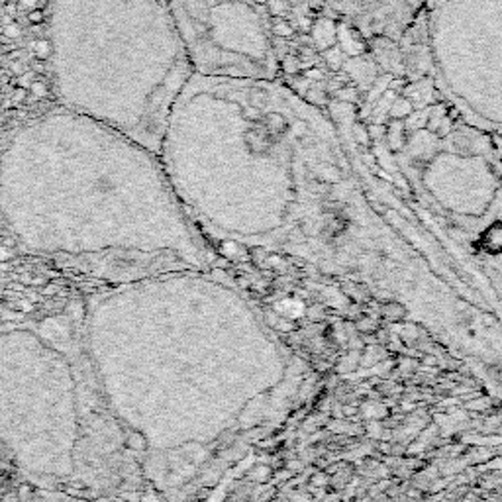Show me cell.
<instances>
[{"mask_svg": "<svg viewBox=\"0 0 502 502\" xmlns=\"http://www.w3.org/2000/svg\"><path fill=\"white\" fill-rule=\"evenodd\" d=\"M0 446L32 481L75 467V386L50 324L0 326Z\"/></svg>", "mask_w": 502, "mask_h": 502, "instance_id": "obj_1", "label": "cell"}, {"mask_svg": "<svg viewBox=\"0 0 502 502\" xmlns=\"http://www.w3.org/2000/svg\"><path fill=\"white\" fill-rule=\"evenodd\" d=\"M373 53L377 63L385 69L388 75H402L404 73V65H402V55L397 43H393V39L388 38H377L373 41Z\"/></svg>", "mask_w": 502, "mask_h": 502, "instance_id": "obj_2", "label": "cell"}, {"mask_svg": "<svg viewBox=\"0 0 502 502\" xmlns=\"http://www.w3.org/2000/svg\"><path fill=\"white\" fill-rule=\"evenodd\" d=\"M404 98H408L412 106H418V108H424V104H430V101L434 98V85L432 81H424V79H418L414 81L412 85H408L406 89L402 90Z\"/></svg>", "mask_w": 502, "mask_h": 502, "instance_id": "obj_3", "label": "cell"}, {"mask_svg": "<svg viewBox=\"0 0 502 502\" xmlns=\"http://www.w3.org/2000/svg\"><path fill=\"white\" fill-rule=\"evenodd\" d=\"M310 32H312V45H316V50H328V48H332L334 45L335 38V26L328 20V18H320L316 24H312L310 28Z\"/></svg>", "mask_w": 502, "mask_h": 502, "instance_id": "obj_4", "label": "cell"}, {"mask_svg": "<svg viewBox=\"0 0 502 502\" xmlns=\"http://www.w3.org/2000/svg\"><path fill=\"white\" fill-rule=\"evenodd\" d=\"M335 38H339L342 45H344L342 52H346L348 55L357 57V55H361L363 50H365V43H363V39H359L357 32H355V30H349V28H346L344 24L339 26V32H335Z\"/></svg>", "mask_w": 502, "mask_h": 502, "instance_id": "obj_5", "label": "cell"}, {"mask_svg": "<svg viewBox=\"0 0 502 502\" xmlns=\"http://www.w3.org/2000/svg\"><path fill=\"white\" fill-rule=\"evenodd\" d=\"M412 110H414V106L408 98H404V96H397V98L393 101V104H390L388 118H393V120H404V118L408 116Z\"/></svg>", "mask_w": 502, "mask_h": 502, "instance_id": "obj_6", "label": "cell"}, {"mask_svg": "<svg viewBox=\"0 0 502 502\" xmlns=\"http://www.w3.org/2000/svg\"><path fill=\"white\" fill-rule=\"evenodd\" d=\"M428 114H430V108H420V110H412L406 122H404V129H410V132H418V129H424L428 124Z\"/></svg>", "mask_w": 502, "mask_h": 502, "instance_id": "obj_7", "label": "cell"}, {"mask_svg": "<svg viewBox=\"0 0 502 502\" xmlns=\"http://www.w3.org/2000/svg\"><path fill=\"white\" fill-rule=\"evenodd\" d=\"M324 57V63L328 65V69L330 71H339L342 67H344V52H342V48H328V50H324L322 53Z\"/></svg>", "mask_w": 502, "mask_h": 502, "instance_id": "obj_8", "label": "cell"}, {"mask_svg": "<svg viewBox=\"0 0 502 502\" xmlns=\"http://www.w3.org/2000/svg\"><path fill=\"white\" fill-rule=\"evenodd\" d=\"M386 136H388V143H390V147L393 149H400L402 147V140H404V124L400 122V120H393L390 124H388V128L385 132Z\"/></svg>", "mask_w": 502, "mask_h": 502, "instance_id": "obj_9", "label": "cell"}, {"mask_svg": "<svg viewBox=\"0 0 502 502\" xmlns=\"http://www.w3.org/2000/svg\"><path fill=\"white\" fill-rule=\"evenodd\" d=\"M32 50H34V57H36V59H39V61H48V59L53 55V43L48 38H41L34 43Z\"/></svg>", "mask_w": 502, "mask_h": 502, "instance_id": "obj_10", "label": "cell"}, {"mask_svg": "<svg viewBox=\"0 0 502 502\" xmlns=\"http://www.w3.org/2000/svg\"><path fill=\"white\" fill-rule=\"evenodd\" d=\"M28 94H32V98H36V101H41V98H45L48 96V92H50V87H48V83L43 81V77H36L30 85L26 87Z\"/></svg>", "mask_w": 502, "mask_h": 502, "instance_id": "obj_11", "label": "cell"}, {"mask_svg": "<svg viewBox=\"0 0 502 502\" xmlns=\"http://www.w3.org/2000/svg\"><path fill=\"white\" fill-rule=\"evenodd\" d=\"M273 34L277 36V38H283V39H289L295 36V28L289 24V20H283V18H275V24H273Z\"/></svg>", "mask_w": 502, "mask_h": 502, "instance_id": "obj_12", "label": "cell"}, {"mask_svg": "<svg viewBox=\"0 0 502 502\" xmlns=\"http://www.w3.org/2000/svg\"><path fill=\"white\" fill-rule=\"evenodd\" d=\"M446 114H448V112H446V104H441V106L438 104V106L430 108V114H428V124H426V126L432 129V132H436L439 126V122L446 118Z\"/></svg>", "mask_w": 502, "mask_h": 502, "instance_id": "obj_13", "label": "cell"}, {"mask_svg": "<svg viewBox=\"0 0 502 502\" xmlns=\"http://www.w3.org/2000/svg\"><path fill=\"white\" fill-rule=\"evenodd\" d=\"M48 0H16V12H32V10H43Z\"/></svg>", "mask_w": 502, "mask_h": 502, "instance_id": "obj_14", "label": "cell"}, {"mask_svg": "<svg viewBox=\"0 0 502 502\" xmlns=\"http://www.w3.org/2000/svg\"><path fill=\"white\" fill-rule=\"evenodd\" d=\"M335 98H339L344 103H359L361 94L359 90L353 89V87H339L335 90Z\"/></svg>", "mask_w": 502, "mask_h": 502, "instance_id": "obj_15", "label": "cell"}, {"mask_svg": "<svg viewBox=\"0 0 502 502\" xmlns=\"http://www.w3.org/2000/svg\"><path fill=\"white\" fill-rule=\"evenodd\" d=\"M267 8L275 18H281L289 12V2L286 0H267Z\"/></svg>", "mask_w": 502, "mask_h": 502, "instance_id": "obj_16", "label": "cell"}, {"mask_svg": "<svg viewBox=\"0 0 502 502\" xmlns=\"http://www.w3.org/2000/svg\"><path fill=\"white\" fill-rule=\"evenodd\" d=\"M283 71L286 75H295V73H298V71H300V57H296V55H284Z\"/></svg>", "mask_w": 502, "mask_h": 502, "instance_id": "obj_17", "label": "cell"}, {"mask_svg": "<svg viewBox=\"0 0 502 502\" xmlns=\"http://www.w3.org/2000/svg\"><path fill=\"white\" fill-rule=\"evenodd\" d=\"M353 134H355V140L359 143H363V145H367L369 143V132H367V128L365 126H361V124H355L353 126Z\"/></svg>", "mask_w": 502, "mask_h": 502, "instance_id": "obj_18", "label": "cell"}, {"mask_svg": "<svg viewBox=\"0 0 502 502\" xmlns=\"http://www.w3.org/2000/svg\"><path fill=\"white\" fill-rule=\"evenodd\" d=\"M26 18L32 26H41V24L45 22V14H43V10H32V12L26 14Z\"/></svg>", "mask_w": 502, "mask_h": 502, "instance_id": "obj_19", "label": "cell"}, {"mask_svg": "<svg viewBox=\"0 0 502 502\" xmlns=\"http://www.w3.org/2000/svg\"><path fill=\"white\" fill-rule=\"evenodd\" d=\"M10 71H12L16 77H24V73H26L28 69H26V65H24V61L14 59V61H10Z\"/></svg>", "mask_w": 502, "mask_h": 502, "instance_id": "obj_20", "label": "cell"}, {"mask_svg": "<svg viewBox=\"0 0 502 502\" xmlns=\"http://www.w3.org/2000/svg\"><path fill=\"white\" fill-rule=\"evenodd\" d=\"M26 98H28L26 87H16V89H14V94H12V103L14 104L26 103Z\"/></svg>", "mask_w": 502, "mask_h": 502, "instance_id": "obj_21", "label": "cell"}, {"mask_svg": "<svg viewBox=\"0 0 502 502\" xmlns=\"http://www.w3.org/2000/svg\"><path fill=\"white\" fill-rule=\"evenodd\" d=\"M304 77L308 79V81H314V83H316V81H326V77H324V71L316 69V67H314V69H312V67H310V69H306Z\"/></svg>", "mask_w": 502, "mask_h": 502, "instance_id": "obj_22", "label": "cell"}, {"mask_svg": "<svg viewBox=\"0 0 502 502\" xmlns=\"http://www.w3.org/2000/svg\"><path fill=\"white\" fill-rule=\"evenodd\" d=\"M30 71H32L34 75H43V71H45V61L34 59V61L30 63Z\"/></svg>", "mask_w": 502, "mask_h": 502, "instance_id": "obj_23", "label": "cell"}, {"mask_svg": "<svg viewBox=\"0 0 502 502\" xmlns=\"http://www.w3.org/2000/svg\"><path fill=\"white\" fill-rule=\"evenodd\" d=\"M4 34H6L10 39L18 38V36H20V26H18L16 22H10V24L6 26V30H4Z\"/></svg>", "mask_w": 502, "mask_h": 502, "instance_id": "obj_24", "label": "cell"}, {"mask_svg": "<svg viewBox=\"0 0 502 502\" xmlns=\"http://www.w3.org/2000/svg\"><path fill=\"white\" fill-rule=\"evenodd\" d=\"M10 41H12V39L8 38V36H6V34H4V32H2V34H0V45H8V43H10Z\"/></svg>", "mask_w": 502, "mask_h": 502, "instance_id": "obj_25", "label": "cell"}, {"mask_svg": "<svg viewBox=\"0 0 502 502\" xmlns=\"http://www.w3.org/2000/svg\"><path fill=\"white\" fill-rule=\"evenodd\" d=\"M289 4H295V6H298V4H304V0H286Z\"/></svg>", "mask_w": 502, "mask_h": 502, "instance_id": "obj_26", "label": "cell"}, {"mask_svg": "<svg viewBox=\"0 0 502 502\" xmlns=\"http://www.w3.org/2000/svg\"><path fill=\"white\" fill-rule=\"evenodd\" d=\"M8 2H10V0H0V8H2V6H6Z\"/></svg>", "mask_w": 502, "mask_h": 502, "instance_id": "obj_27", "label": "cell"}, {"mask_svg": "<svg viewBox=\"0 0 502 502\" xmlns=\"http://www.w3.org/2000/svg\"><path fill=\"white\" fill-rule=\"evenodd\" d=\"M255 2H259V4H263V2H267V0H255Z\"/></svg>", "mask_w": 502, "mask_h": 502, "instance_id": "obj_28", "label": "cell"}]
</instances>
